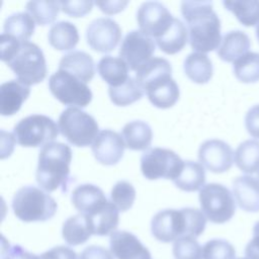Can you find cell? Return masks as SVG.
I'll return each mask as SVG.
<instances>
[{"instance_id":"cell-24","label":"cell","mask_w":259,"mask_h":259,"mask_svg":"<svg viewBox=\"0 0 259 259\" xmlns=\"http://www.w3.org/2000/svg\"><path fill=\"white\" fill-rule=\"evenodd\" d=\"M128 66L120 57L104 56L97 64V71L109 87H117L128 79Z\"/></svg>"},{"instance_id":"cell-17","label":"cell","mask_w":259,"mask_h":259,"mask_svg":"<svg viewBox=\"0 0 259 259\" xmlns=\"http://www.w3.org/2000/svg\"><path fill=\"white\" fill-rule=\"evenodd\" d=\"M109 244L111 254L117 259H152L150 251L130 232H113Z\"/></svg>"},{"instance_id":"cell-20","label":"cell","mask_w":259,"mask_h":259,"mask_svg":"<svg viewBox=\"0 0 259 259\" xmlns=\"http://www.w3.org/2000/svg\"><path fill=\"white\" fill-rule=\"evenodd\" d=\"M29 93V86L17 79L2 83L0 86V113L4 116L16 113Z\"/></svg>"},{"instance_id":"cell-7","label":"cell","mask_w":259,"mask_h":259,"mask_svg":"<svg viewBox=\"0 0 259 259\" xmlns=\"http://www.w3.org/2000/svg\"><path fill=\"white\" fill-rule=\"evenodd\" d=\"M58 126L62 136L77 147L93 144L99 133L95 118L78 107H68L63 110L59 116Z\"/></svg>"},{"instance_id":"cell-31","label":"cell","mask_w":259,"mask_h":259,"mask_svg":"<svg viewBox=\"0 0 259 259\" xmlns=\"http://www.w3.org/2000/svg\"><path fill=\"white\" fill-rule=\"evenodd\" d=\"M173 182L184 191H196L204 186L205 170L200 163L184 161V166L179 176Z\"/></svg>"},{"instance_id":"cell-34","label":"cell","mask_w":259,"mask_h":259,"mask_svg":"<svg viewBox=\"0 0 259 259\" xmlns=\"http://www.w3.org/2000/svg\"><path fill=\"white\" fill-rule=\"evenodd\" d=\"M233 70L236 78L243 83L259 81V53H246L234 62Z\"/></svg>"},{"instance_id":"cell-6","label":"cell","mask_w":259,"mask_h":259,"mask_svg":"<svg viewBox=\"0 0 259 259\" xmlns=\"http://www.w3.org/2000/svg\"><path fill=\"white\" fill-rule=\"evenodd\" d=\"M57 208L56 200L49 193L32 185L20 187L12 198L14 214L25 223L48 221L55 215Z\"/></svg>"},{"instance_id":"cell-28","label":"cell","mask_w":259,"mask_h":259,"mask_svg":"<svg viewBox=\"0 0 259 259\" xmlns=\"http://www.w3.org/2000/svg\"><path fill=\"white\" fill-rule=\"evenodd\" d=\"M155 40L164 53L169 55L176 54L185 47L188 40V30L180 19L174 18L170 28Z\"/></svg>"},{"instance_id":"cell-37","label":"cell","mask_w":259,"mask_h":259,"mask_svg":"<svg viewBox=\"0 0 259 259\" xmlns=\"http://www.w3.org/2000/svg\"><path fill=\"white\" fill-rule=\"evenodd\" d=\"M136 199V189L132 183L120 180L117 181L110 191V201L119 211L130 209Z\"/></svg>"},{"instance_id":"cell-23","label":"cell","mask_w":259,"mask_h":259,"mask_svg":"<svg viewBox=\"0 0 259 259\" xmlns=\"http://www.w3.org/2000/svg\"><path fill=\"white\" fill-rule=\"evenodd\" d=\"M118 212L119 210L116 208V206L111 201H108L106 205L96 212L89 215L85 214L92 235L106 236L115 232L119 222Z\"/></svg>"},{"instance_id":"cell-11","label":"cell","mask_w":259,"mask_h":259,"mask_svg":"<svg viewBox=\"0 0 259 259\" xmlns=\"http://www.w3.org/2000/svg\"><path fill=\"white\" fill-rule=\"evenodd\" d=\"M49 88L60 102L71 107H85L92 100V92L87 84L63 70L58 69L50 76Z\"/></svg>"},{"instance_id":"cell-2","label":"cell","mask_w":259,"mask_h":259,"mask_svg":"<svg viewBox=\"0 0 259 259\" xmlns=\"http://www.w3.org/2000/svg\"><path fill=\"white\" fill-rule=\"evenodd\" d=\"M181 13L187 23L189 44L198 53L218 49L222 41L221 20L209 1H182Z\"/></svg>"},{"instance_id":"cell-33","label":"cell","mask_w":259,"mask_h":259,"mask_svg":"<svg viewBox=\"0 0 259 259\" xmlns=\"http://www.w3.org/2000/svg\"><path fill=\"white\" fill-rule=\"evenodd\" d=\"M108 94L115 105L126 106L140 100L144 95V90L136 78L130 76L123 84L117 87H109Z\"/></svg>"},{"instance_id":"cell-18","label":"cell","mask_w":259,"mask_h":259,"mask_svg":"<svg viewBox=\"0 0 259 259\" xmlns=\"http://www.w3.org/2000/svg\"><path fill=\"white\" fill-rule=\"evenodd\" d=\"M71 200L75 208L86 215L96 212L108 202L102 189L90 183L78 185L72 192Z\"/></svg>"},{"instance_id":"cell-13","label":"cell","mask_w":259,"mask_h":259,"mask_svg":"<svg viewBox=\"0 0 259 259\" xmlns=\"http://www.w3.org/2000/svg\"><path fill=\"white\" fill-rule=\"evenodd\" d=\"M174 17L167 7L158 1L142 3L137 12L140 30L155 39L162 36L171 26Z\"/></svg>"},{"instance_id":"cell-38","label":"cell","mask_w":259,"mask_h":259,"mask_svg":"<svg viewBox=\"0 0 259 259\" xmlns=\"http://www.w3.org/2000/svg\"><path fill=\"white\" fill-rule=\"evenodd\" d=\"M235 255L233 245L223 239L209 240L202 247V259H234Z\"/></svg>"},{"instance_id":"cell-27","label":"cell","mask_w":259,"mask_h":259,"mask_svg":"<svg viewBox=\"0 0 259 259\" xmlns=\"http://www.w3.org/2000/svg\"><path fill=\"white\" fill-rule=\"evenodd\" d=\"M183 69L186 76L194 83H207L212 77V64L207 55L203 53H191L184 62Z\"/></svg>"},{"instance_id":"cell-16","label":"cell","mask_w":259,"mask_h":259,"mask_svg":"<svg viewBox=\"0 0 259 259\" xmlns=\"http://www.w3.org/2000/svg\"><path fill=\"white\" fill-rule=\"evenodd\" d=\"M124 148L122 136L107 128L98 133L92 144V153L99 163L111 166L122 158Z\"/></svg>"},{"instance_id":"cell-19","label":"cell","mask_w":259,"mask_h":259,"mask_svg":"<svg viewBox=\"0 0 259 259\" xmlns=\"http://www.w3.org/2000/svg\"><path fill=\"white\" fill-rule=\"evenodd\" d=\"M233 194L243 210L259 211V179L248 175L237 177L233 181Z\"/></svg>"},{"instance_id":"cell-1","label":"cell","mask_w":259,"mask_h":259,"mask_svg":"<svg viewBox=\"0 0 259 259\" xmlns=\"http://www.w3.org/2000/svg\"><path fill=\"white\" fill-rule=\"evenodd\" d=\"M1 60L13 71L17 80L29 86L41 82L47 76V63L41 49L30 41L1 34Z\"/></svg>"},{"instance_id":"cell-35","label":"cell","mask_w":259,"mask_h":259,"mask_svg":"<svg viewBox=\"0 0 259 259\" xmlns=\"http://www.w3.org/2000/svg\"><path fill=\"white\" fill-rule=\"evenodd\" d=\"M27 13L38 25H47L56 20L61 10L60 1H28L25 5Z\"/></svg>"},{"instance_id":"cell-30","label":"cell","mask_w":259,"mask_h":259,"mask_svg":"<svg viewBox=\"0 0 259 259\" xmlns=\"http://www.w3.org/2000/svg\"><path fill=\"white\" fill-rule=\"evenodd\" d=\"M34 20L27 12H16L9 15L3 25L5 34L19 41H28L34 31Z\"/></svg>"},{"instance_id":"cell-25","label":"cell","mask_w":259,"mask_h":259,"mask_svg":"<svg viewBox=\"0 0 259 259\" xmlns=\"http://www.w3.org/2000/svg\"><path fill=\"white\" fill-rule=\"evenodd\" d=\"M121 136L126 148L134 151H141L150 147L153 132L146 121L132 120L124 124L121 130Z\"/></svg>"},{"instance_id":"cell-12","label":"cell","mask_w":259,"mask_h":259,"mask_svg":"<svg viewBox=\"0 0 259 259\" xmlns=\"http://www.w3.org/2000/svg\"><path fill=\"white\" fill-rule=\"evenodd\" d=\"M156 46L153 38L140 29L126 33L119 48V57L128 68L137 71L141 66L152 59Z\"/></svg>"},{"instance_id":"cell-4","label":"cell","mask_w":259,"mask_h":259,"mask_svg":"<svg viewBox=\"0 0 259 259\" xmlns=\"http://www.w3.org/2000/svg\"><path fill=\"white\" fill-rule=\"evenodd\" d=\"M205 225L206 218L197 208H167L158 211L153 217L151 232L158 241L169 243L181 237L196 238L203 233Z\"/></svg>"},{"instance_id":"cell-15","label":"cell","mask_w":259,"mask_h":259,"mask_svg":"<svg viewBox=\"0 0 259 259\" xmlns=\"http://www.w3.org/2000/svg\"><path fill=\"white\" fill-rule=\"evenodd\" d=\"M233 149L222 140L204 141L198 149V159L201 165L213 173L228 171L233 165Z\"/></svg>"},{"instance_id":"cell-14","label":"cell","mask_w":259,"mask_h":259,"mask_svg":"<svg viewBox=\"0 0 259 259\" xmlns=\"http://www.w3.org/2000/svg\"><path fill=\"white\" fill-rule=\"evenodd\" d=\"M121 38V28L109 17L92 20L86 28L87 44L99 53H109L115 49Z\"/></svg>"},{"instance_id":"cell-29","label":"cell","mask_w":259,"mask_h":259,"mask_svg":"<svg viewBox=\"0 0 259 259\" xmlns=\"http://www.w3.org/2000/svg\"><path fill=\"white\" fill-rule=\"evenodd\" d=\"M62 235L65 242L71 246L85 243L92 235L86 215L79 213L68 218L63 224Z\"/></svg>"},{"instance_id":"cell-8","label":"cell","mask_w":259,"mask_h":259,"mask_svg":"<svg viewBox=\"0 0 259 259\" xmlns=\"http://www.w3.org/2000/svg\"><path fill=\"white\" fill-rule=\"evenodd\" d=\"M59 126L49 116L30 114L21 118L13 128L14 140L22 147H44L59 135Z\"/></svg>"},{"instance_id":"cell-5","label":"cell","mask_w":259,"mask_h":259,"mask_svg":"<svg viewBox=\"0 0 259 259\" xmlns=\"http://www.w3.org/2000/svg\"><path fill=\"white\" fill-rule=\"evenodd\" d=\"M71 161L72 150L64 143L52 142L41 147L35 172L38 185L48 192L57 189L66 192L73 181L70 175Z\"/></svg>"},{"instance_id":"cell-21","label":"cell","mask_w":259,"mask_h":259,"mask_svg":"<svg viewBox=\"0 0 259 259\" xmlns=\"http://www.w3.org/2000/svg\"><path fill=\"white\" fill-rule=\"evenodd\" d=\"M59 70L66 71L84 83H88L94 76V61L92 57L83 51H72L62 57Z\"/></svg>"},{"instance_id":"cell-44","label":"cell","mask_w":259,"mask_h":259,"mask_svg":"<svg viewBox=\"0 0 259 259\" xmlns=\"http://www.w3.org/2000/svg\"><path fill=\"white\" fill-rule=\"evenodd\" d=\"M79 259H113V255L101 246H88L80 254Z\"/></svg>"},{"instance_id":"cell-3","label":"cell","mask_w":259,"mask_h":259,"mask_svg":"<svg viewBox=\"0 0 259 259\" xmlns=\"http://www.w3.org/2000/svg\"><path fill=\"white\" fill-rule=\"evenodd\" d=\"M171 74V64L160 57L152 58L136 71V80L158 108H169L179 98V87Z\"/></svg>"},{"instance_id":"cell-36","label":"cell","mask_w":259,"mask_h":259,"mask_svg":"<svg viewBox=\"0 0 259 259\" xmlns=\"http://www.w3.org/2000/svg\"><path fill=\"white\" fill-rule=\"evenodd\" d=\"M223 4L243 25L253 26L259 23V1H224Z\"/></svg>"},{"instance_id":"cell-22","label":"cell","mask_w":259,"mask_h":259,"mask_svg":"<svg viewBox=\"0 0 259 259\" xmlns=\"http://www.w3.org/2000/svg\"><path fill=\"white\" fill-rule=\"evenodd\" d=\"M250 45L247 33L242 30H232L223 36L217 53L223 61L235 62L249 52Z\"/></svg>"},{"instance_id":"cell-26","label":"cell","mask_w":259,"mask_h":259,"mask_svg":"<svg viewBox=\"0 0 259 259\" xmlns=\"http://www.w3.org/2000/svg\"><path fill=\"white\" fill-rule=\"evenodd\" d=\"M48 39L50 45L59 51L72 50L79 41L78 29L70 21H58L51 26Z\"/></svg>"},{"instance_id":"cell-40","label":"cell","mask_w":259,"mask_h":259,"mask_svg":"<svg viewBox=\"0 0 259 259\" xmlns=\"http://www.w3.org/2000/svg\"><path fill=\"white\" fill-rule=\"evenodd\" d=\"M94 2L89 0H78V1H60L61 10L72 16L82 17L91 11Z\"/></svg>"},{"instance_id":"cell-10","label":"cell","mask_w":259,"mask_h":259,"mask_svg":"<svg viewBox=\"0 0 259 259\" xmlns=\"http://www.w3.org/2000/svg\"><path fill=\"white\" fill-rule=\"evenodd\" d=\"M183 166L184 161L170 149L151 148L141 157V171L149 180L165 178L174 181Z\"/></svg>"},{"instance_id":"cell-43","label":"cell","mask_w":259,"mask_h":259,"mask_svg":"<svg viewBox=\"0 0 259 259\" xmlns=\"http://www.w3.org/2000/svg\"><path fill=\"white\" fill-rule=\"evenodd\" d=\"M1 259H40L39 256H36L19 245L8 246L6 249L2 248V258Z\"/></svg>"},{"instance_id":"cell-45","label":"cell","mask_w":259,"mask_h":259,"mask_svg":"<svg viewBox=\"0 0 259 259\" xmlns=\"http://www.w3.org/2000/svg\"><path fill=\"white\" fill-rule=\"evenodd\" d=\"M245 255L248 259H259V221L254 225L253 238L245 248Z\"/></svg>"},{"instance_id":"cell-32","label":"cell","mask_w":259,"mask_h":259,"mask_svg":"<svg viewBox=\"0 0 259 259\" xmlns=\"http://www.w3.org/2000/svg\"><path fill=\"white\" fill-rule=\"evenodd\" d=\"M235 163L244 173L259 172V142L247 140L241 143L235 152Z\"/></svg>"},{"instance_id":"cell-9","label":"cell","mask_w":259,"mask_h":259,"mask_svg":"<svg viewBox=\"0 0 259 259\" xmlns=\"http://www.w3.org/2000/svg\"><path fill=\"white\" fill-rule=\"evenodd\" d=\"M198 198L201 211L211 223H227L235 214L236 204L233 193L223 184H205L199 190Z\"/></svg>"},{"instance_id":"cell-48","label":"cell","mask_w":259,"mask_h":259,"mask_svg":"<svg viewBox=\"0 0 259 259\" xmlns=\"http://www.w3.org/2000/svg\"><path fill=\"white\" fill-rule=\"evenodd\" d=\"M238 259H248V258H238Z\"/></svg>"},{"instance_id":"cell-49","label":"cell","mask_w":259,"mask_h":259,"mask_svg":"<svg viewBox=\"0 0 259 259\" xmlns=\"http://www.w3.org/2000/svg\"><path fill=\"white\" fill-rule=\"evenodd\" d=\"M258 175H259V172H258Z\"/></svg>"},{"instance_id":"cell-47","label":"cell","mask_w":259,"mask_h":259,"mask_svg":"<svg viewBox=\"0 0 259 259\" xmlns=\"http://www.w3.org/2000/svg\"><path fill=\"white\" fill-rule=\"evenodd\" d=\"M256 35H257V39H258V41H259V23H258L257 26H256Z\"/></svg>"},{"instance_id":"cell-46","label":"cell","mask_w":259,"mask_h":259,"mask_svg":"<svg viewBox=\"0 0 259 259\" xmlns=\"http://www.w3.org/2000/svg\"><path fill=\"white\" fill-rule=\"evenodd\" d=\"M127 1H98L95 4L100 10L106 14H114L124 9L127 5Z\"/></svg>"},{"instance_id":"cell-42","label":"cell","mask_w":259,"mask_h":259,"mask_svg":"<svg viewBox=\"0 0 259 259\" xmlns=\"http://www.w3.org/2000/svg\"><path fill=\"white\" fill-rule=\"evenodd\" d=\"M40 259H77L76 252L65 246H57L51 250L42 253L39 256Z\"/></svg>"},{"instance_id":"cell-41","label":"cell","mask_w":259,"mask_h":259,"mask_svg":"<svg viewBox=\"0 0 259 259\" xmlns=\"http://www.w3.org/2000/svg\"><path fill=\"white\" fill-rule=\"evenodd\" d=\"M245 126L255 139H259V104L252 106L246 113Z\"/></svg>"},{"instance_id":"cell-39","label":"cell","mask_w":259,"mask_h":259,"mask_svg":"<svg viewBox=\"0 0 259 259\" xmlns=\"http://www.w3.org/2000/svg\"><path fill=\"white\" fill-rule=\"evenodd\" d=\"M173 255L175 259H201L202 248L195 238L181 237L174 242Z\"/></svg>"}]
</instances>
